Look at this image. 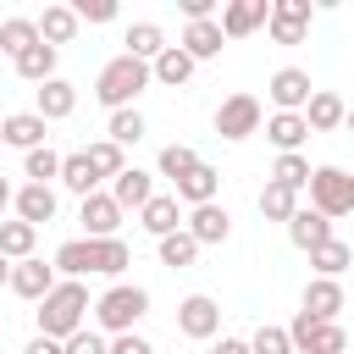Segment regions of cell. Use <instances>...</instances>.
Segmentation results:
<instances>
[{
  "mask_svg": "<svg viewBox=\"0 0 354 354\" xmlns=\"http://www.w3.org/2000/svg\"><path fill=\"white\" fill-rule=\"evenodd\" d=\"M183 17L188 22H205V17H216V0H183Z\"/></svg>",
  "mask_w": 354,
  "mask_h": 354,
  "instance_id": "ee69618b",
  "label": "cell"
},
{
  "mask_svg": "<svg viewBox=\"0 0 354 354\" xmlns=\"http://www.w3.org/2000/svg\"><path fill=\"white\" fill-rule=\"evenodd\" d=\"M11 210H17V221H28V227L39 232L44 221H55V210H61V199H55V188H39V183H22V188L11 194Z\"/></svg>",
  "mask_w": 354,
  "mask_h": 354,
  "instance_id": "4fadbf2b",
  "label": "cell"
},
{
  "mask_svg": "<svg viewBox=\"0 0 354 354\" xmlns=\"http://www.w3.org/2000/svg\"><path fill=\"white\" fill-rule=\"evenodd\" d=\"M188 77H194V61H188V55H183L177 44H166V50H160V55L149 61V83H166V88H183Z\"/></svg>",
  "mask_w": 354,
  "mask_h": 354,
  "instance_id": "f1b7e54d",
  "label": "cell"
},
{
  "mask_svg": "<svg viewBox=\"0 0 354 354\" xmlns=\"http://www.w3.org/2000/svg\"><path fill=\"white\" fill-rule=\"evenodd\" d=\"M138 227H144L149 238H166V232L183 227V205H177L171 194H149V199L138 205Z\"/></svg>",
  "mask_w": 354,
  "mask_h": 354,
  "instance_id": "44dd1931",
  "label": "cell"
},
{
  "mask_svg": "<svg viewBox=\"0 0 354 354\" xmlns=\"http://www.w3.org/2000/svg\"><path fill=\"white\" fill-rule=\"evenodd\" d=\"M304 194H310V210L326 216V221H337V216L354 210V177H348L343 166H310Z\"/></svg>",
  "mask_w": 354,
  "mask_h": 354,
  "instance_id": "277c9868",
  "label": "cell"
},
{
  "mask_svg": "<svg viewBox=\"0 0 354 354\" xmlns=\"http://www.w3.org/2000/svg\"><path fill=\"white\" fill-rule=\"evenodd\" d=\"M105 348H111V337H100L94 326H77V332L61 343V354H105Z\"/></svg>",
  "mask_w": 354,
  "mask_h": 354,
  "instance_id": "60d3db41",
  "label": "cell"
},
{
  "mask_svg": "<svg viewBox=\"0 0 354 354\" xmlns=\"http://www.w3.org/2000/svg\"><path fill=\"white\" fill-rule=\"evenodd\" d=\"M88 310H94V332H100V337H122V332H133V326L149 315V288H138V282H111Z\"/></svg>",
  "mask_w": 354,
  "mask_h": 354,
  "instance_id": "7a4b0ae2",
  "label": "cell"
},
{
  "mask_svg": "<svg viewBox=\"0 0 354 354\" xmlns=\"http://www.w3.org/2000/svg\"><path fill=\"white\" fill-rule=\"evenodd\" d=\"M243 343H249V354H293L282 326H254V337H243Z\"/></svg>",
  "mask_w": 354,
  "mask_h": 354,
  "instance_id": "ab89813d",
  "label": "cell"
},
{
  "mask_svg": "<svg viewBox=\"0 0 354 354\" xmlns=\"http://www.w3.org/2000/svg\"><path fill=\"white\" fill-rule=\"evenodd\" d=\"M210 354H249L243 337H210Z\"/></svg>",
  "mask_w": 354,
  "mask_h": 354,
  "instance_id": "f6af8a7d",
  "label": "cell"
},
{
  "mask_svg": "<svg viewBox=\"0 0 354 354\" xmlns=\"http://www.w3.org/2000/svg\"><path fill=\"white\" fill-rule=\"evenodd\" d=\"M177 332L194 337V343H210V337L221 332V304H216L210 293H188V299L177 304Z\"/></svg>",
  "mask_w": 354,
  "mask_h": 354,
  "instance_id": "8992f818",
  "label": "cell"
},
{
  "mask_svg": "<svg viewBox=\"0 0 354 354\" xmlns=\"http://www.w3.org/2000/svg\"><path fill=\"white\" fill-rule=\"evenodd\" d=\"M83 249H88V277H122L133 266V249L122 238H83Z\"/></svg>",
  "mask_w": 354,
  "mask_h": 354,
  "instance_id": "e0dca14e",
  "label": "cell"
},
{
  "mask_svg": "<svg viewBox=\"0 0 354 354\" xmlns=\"http://www.w3.org/2000/svg\"><path fill=\"white\" fill-rule=\"evenodd\" d=\"M55 171H61V155H55L50 144H39V149H28V155H22V177H28V183L50 188V183H55Z\"/></svg>",
  "mask_w": 354,
  "mask_h": 354,
  "instance_id": "836d02e7",
  "label": "cell"
},
{
  "mask_svg": "<svg viewBox=\"0 0 354 354\" xmlns=\"http://www.w3.org/2000/svg\"><path fill=\"white\" fill-rule=\"evenodd\" d=\"M293 210H299V194H293V188H277V183L260 188V216H266V221H288Z\"/></svg>",
  "mask_w": 354,
  "mask_h": 354,
  "instance_id": "f35d334b",
  "label": "cell"
},
{
  "mask_svg": "<svg viewBox=\"0 0 354 354\" xmlns=\"http://www.w3.org/2000/svg\"><path fill=\"white\" fill-rule=\"evenodd\" d=\"M271 183L277 188H293V194H304V183H310V155L299 149V155H277V166H271Z\"/></svg>",
  "mask_w": 354,
  "mask_h": 354,
  "instance_id": "e575fe53",
  "label": "cell"
},
{
  "mask_svg": "<svg viewBox=\"0 0 354 354\" xmlns=\"http://www.w3.org/2000/svg\"><path fill=\"white\" fill-rule=\"evenodd\" d=\"M260 122H266V111L254 94H227L216 105V138H227V144H243L249 133H260Z\"/></svg>",
  "mask_w": 354,
  "mask_h": 354,
  "instance_id": "5b68a950",
  "label": "cell"
},
{
  "mask_svg": "<svg viewBox=\"0 0 354 354\" xmlns=\"http://www.w3.org/2000/svg\"><path fill=\"white\" fill-rule=\"evenodd\" d=\"M28 44H39L33 17H6V22H0V55H22Z\"/></svg>",
  "mask_w": 354,
  "mask_h": 354,
  "instance_id": "8d00e7d4",
  "label": "cell"
},
{
  "mask_svg": "<svg viewBox=\"0 0 354 354\" xmlns=\"http://www.w3.org/2000/svg\"><path fill=\"white\" fill-rule=\"evenodd\" d=\"M282 227H288V243H293V249H304V254H310L315 243L337 238V232H332V221H326V216H315L310 205H299V210H293V216H288Z\"/></svg>",
  "mask_w": 354,
  "mask_h": 354,
  "instance_id": "7402d4cb",
  "label": "cell"
},
{
  "mask_svg": "<svg viewBox=\"0 0 354 354\" xmlns=\"http://www.w3.org/2000/svg\"><path fill=\"white\" fill-rule=\"evenodd\" d=\"M266 138L277 144V155H299V149L310 144V127H304L299 111H271V116H266Z\"/></svg>",
  "mask_w": 354,
  "mask_h": 354,
  "instance_id": "d6986e66",
  "label": "cell"
},
{
  "mask_svg": "<svg viewBox=\"0 0 354 354\" xmlns=\"http://www.w3.org/2000/svg\"><path fill=\"white\" fill-rule=\"evenodd\" d=\"M55 183H61L66 194H77V199H88V194H100V177H94V166H88V155H83V149H72V155H61V171H55Z\"/></svg>",
  "mask_w": 354,
  "mask_h": 354,
  "instance_id": "484cf974",
  "label": "cell"
},
{
  "mask_svg": "<svg viewBox=\"0 0 354 354\" xmlns=\"http://www.w3.org/2000/svg\"><path fill=\"white\" fill-rule=\"evenodd\" d=\"M105 194H111V205H116V210H138V205L155 194V177H149V171H138V166H122V171L111 177V188H105Z\"/></svg>",
  "mask_w": 354,
  "mask_h": 354,
  "instance_id": "ffe728a7",
  "label": "cell"
},
{
  "mask_svg": "<svg viewBox=\"0 0 354 354\" xmlns=\"http://www.w3.org/2000/svg\"><path fill=\"white\" fill-rule=\"evenodd\" d=\"M304 127L310 133H337L343 122H348V105H343V94H332V88H315L310 100H304Z\"/></svg>",
  "mask_w": 354,
  "mask_h": 354,
  "instance_id": "5bb4252c",
  "label": "cell"
},
{
  "mask_svg": "<svg viewBox=\"0 0 354 354\" xmlns=\"http://www.w3.org/2000/svg\"><path fill=\"white\" fill-rule=\"evenodd\" d=\"M33 243H39V232H33L28 221H17V216H11V221H0V260H11V266H17V260H28V254H33Z\"/></svg>",
  "mask_w": 354,
  "mask_h": 354,
  "instance_id": "4dcf8cb0",
  "label": "cell"
},
{
  "mask_svg": "<svg viewBox=\"0 0 354 354\" xmlns=\"http://www.w3.org/2000/svg\"><path fill=\"white\" fill-rule=\"evenodd\" d=\"M155 166H160V177H166V183H177V177H188V171L199 166V149H188V144H166Z\"/></svg>",
  "mask_w": 354,
  "mask_h": 354,
  "instance_id": "74e56055",
  "label": "cell"
},
{
  "mask_svg": "<svg viewBox=\"0 0 354 354\" xmlns=\"http://www.w3.org/2000/svg\"><path fill=\"white\" fill-rule=\"evenodd\" d=\"M55 55L61 50H50V44H28L22 55H11V66H17L22 83H50L55 77Z\"/></svg>",
  "mask_w": 354,
  "mask_h": 354,
  "instance_id": "83f0119b",
  "label": "cell"
},
{
  "mask_svg": "<svg viewBox=\"0 0 354 354\" xmlns=\"http://www.w3.org/2000/svg\"><path fill=\"white\" fill-rule=\"evenodd\" d=\"M22 354H61V343H55V337H33Z\"/></svg>",
  "mask_w": 354,
  "mask_h": 354,
  "instance_id": "bcb514c9",
  "label": "cell"
},
{
  "mask_svg": "<svg viewBox=\"0 0 354 354\" xmlns=\"http://www.w3.org/2000/svg\"><path fill=\"white\" fill-rule=\"evenodd\" d=\"M11 194H17V188H11L6 177H0V216H6V205H11Z\"/></svg>",
  "mask_w": 354,
  "mask_h": 354,
  "instance_id": "7dc6e473",
  "label": "cell"
},
{
  "mask_svg": "<svg viewBox=\"0 0 354 354\" xmlns=\"http://www.w3.org/2000/svg\"><path fill=\"white\" fill-rule=\"evenodd\" d=\"M72 17L77 22H116V0H77Z\"/></svg>",
  "mask_w": 354,
  "mask_h": 354,
  "instance_id": "b9f144b4",
  "label": "cell"
},
{
  "mask_svg": "<svg viewBox=\"0 0 354 354\" xmlns=\"http://www.w3.org/2000/svg\"><path fill=\"white\" fill-rule=\"evenodd\" d=\"M266 94H271V105H277V111H304V100L315 94V83H310V72H304V66H277V72H271V83H266Z\"/></svg>",
  "mask_w": 354,
  "mask_h": 354,
  "instance_id": "30bf717a",
  "label": "cell"
},
{
  "mask_svg": "<svg viewBox=\"0 0 354 354\" xmlns=\"http://www.w3.org/2000/svg\"><path fill=\"white\" fill-rule=\"evenodd\" d=\"M343 304H348V299H343V282L310 277V288H304V304H299V310H304L310 321H337V315H343Z\"/></svg>",
  "mask_w": 354,
  "mask_h": 354,
  "instance_id": "603a6c76",
  "label": "cell"
},
{
  "mask_svg": "<svg viewBox=\"0 0 354 354\" xmlns=\"http://www.w3.org/2000/svg\"><path fill=\"white\" fill-rule=\"evenodd\" d=\"M266 28H271L277 44H299V39L310 33V0H271Z\"/></svg>",
  "mask_w": 354,
  "mask_h": 354,
  "instance_id": "9c48e42d",
  "label": "cell"
},
{
  "mask_svg": "<svg viewBox=\"0 0 354 354\" xmlns=\"http://www.w3.org/2000/svg\"><path fill=\"white\" fill-rule=\"evenodd\" d=\"M155 249H160V266H171V271H183V266H194V254H199V243L177 227V232H166V238H155Z\"/></svg>",
  "mask_w": 354,
  "mask_h": 354,
  "instance_id": "d590c367",
  "label": "cell"
},
{
  "mask_svg": "<svg viewBox=\"0 0 354 354\" xmlns=\"http://www.w3.org/2000/svg\"><path fill=\"white\" fill-rule=\"evenodd\" d=\"M105 138H111L116 149L138 144V138H144V111H138V105H127V111H111V122H105Z\"/></svg>",
  "mask_w": 354,
  "mask_h": 354,
  "instance_id": "1f68e13d",
  "label": "cell"
},
{
  "mask_svg": "<svg viewBox=\"0 0 354 354\" xmlns=\"http://www.w3.org/2000/svg\"><path fill=\"white\" fill-rule=\"evenodd\" d=\"M221 44H227V39H221L216 17H205V22H188V28H183V39H177V50H183L194 66H199V61H216V55H221Z\"/></svg>",
  "mask_w": 354,
  "mask_h": 354,
  "instance_id": "ac0fdd59",
  "label": "cell"
},
{
  "mask_svg": "<svg viewBox=\"0 0 354 354\" xmlns=\"http://www.w3.org/2000/svg\"><path fill=\"white\" fill-rule=\"evenodd\" d=\"M39 337H55V343H66L83 321H88V282H55L44 299H39Z\"/></svg>",
  "mask_w": 354,
  "mask_h": 354,
  "instance_id": "6da1fadb",
  "label": "cell"
},
{
  "mask_svg": "<svg viewBox=\"0 0 354 354\" xmlns=\"http://www.w3.org/2000/svg\"><path fill=\"white\" fill-rule=\"evenodd\" d=\"M266 11H271V0H227L216 28H221V39H249L254 28H266Z\"/></svg>",
  "mask_w": 354,
  "mask_h": 354,
  "instance_id": "7c38bea8",
  "label": "cell"
},
{
  "mask_svg": "<svg viewBox=\"0 0 354 354\" xmlns=\"http://www.w3.org/2000/svg\"><path fill=\"white\" fill-rule=\"evenodd\" d=\"M77 28H83V22L72 17V6H44V17H33V33H39V44H50V50L72 44Z\"/></svg>",
  "mask_w": 354,
  "mask_h": 354,
  "instance_id": "cb8c5ba5",
  "label": "cell"
},
{
  "mask_svg": "<svg viewBox=\"0 0 354 354\" xmlns=\"http://www.w3.org/2000/svg\"><path fill=\"white\" fill-rule=\"evenodd\" d=\"M77 221H83V238H116L122 210L111 205V194H88V199H77Z\"/></svg>",
  "mask_w": 354,
  "mask_h": 354,
  "instance_id": "2e32d148",
  "label": "cell"
},
{
  "mask_svg": "<svg viewBox=\"0 0 354 354\" xmlns=\"http://www.w3.org/2000/svg\"><path fill=\"white\" fill-rule=\"evenodd\" d=\"M348 260H354V249H348L343 238H326V243L310 249V266H315V277H326V282H337V277L348 271Z\"/></svg>",
  "mask_w": 354,
  "mask_h": 354,
  "instance_id": "f546056e",
  "label": "cell"
},
{
  "mask_svg": "<svg viewBox=\"0 0 354 354\" xmlns=\"http://www.w3.org/2000/svg\"><path fill=\"white\" fill-rule=\"evenodd\" d=\"M55 282H61V277H55V266H44L39 254L17 260V266H11V277H6V288H11L17 299H28V304H39V299H44Z\"/></svg>",
  "mask_w": 354,
  "mask_h": 354,
  "instance_id": "ba28073f",
  "label": "cell"
},
{
  "mask_svg": "<svg viewBox=\"0 0 354 354\" xmlns=\"http://www.w3.org/2000/svg\"><path fill=\"white\" fill-rule=\"evenodd\" d=\"M183 232H188L199 249H210V243H227V238H232V216H227L221 199H210V205H194V210H188Z\"/></svg>",
  "mask_w": 354,
  "mask_h": 354,
  "instance_id": "52a82bcc",
  "label": "cell"
},
{
  "mask_svg": "<svg viewBox=\"0 0 354 354\" xmlns=\"http://www.w3.org/2000/svg\"><path fill=\"white\" fill-rule=\"evenodd\" d=\"M216 194H221V171H216L210 160H199L188 177H177V183H171V199H177V205H188V210H194V205H210Z\"/></svg>",
  "mask_w": 354,
  "mask_h": 354,
  "instance_id": "9a60e30c",
  "label": "cell"
},
{
  "mask_svg": "<svg viewBox=\"0 0 354 354\" xmlns=\"http://www.w3.org/2000/svg\"><path fill=\"white\" fill-rule=\"evenodd\" d=\"M6 277H11V260H0V288H6Z\"/></svg>",
  "mask_w": 354,
  "mask_h": 354,
  "instance_id": "c3c4849f",
  "label": "cell"
},
{
  "mask_svg": "<svg viewBox=\"0 0 354 354\" xmlns=\"http://www.w3.org/2000/svg\"><path fill=\"white\" fill-rule=\"evenodd\" d=\"M122 44H127L122 55H133V61H144V66H149V61L166 50V33H160V22H133V28L122 33Z\"/></svg>",
  "mask_w": 354,
  "mask_h": 354,
  "instance_id": "4316f807",
  "label": "cell"
},
{
  "mask_svg": "<svg viewBox=\"0 0 354 354\" xmlns=\"http://www.w3.org/2000/svg\"><path fill=\"white\" fill-rule=\"evenodd\" d=\"M144 88H149V66L133 61V55H111V61L100 66V77H94V100H100L105 111H127V105H138Z\"/></svg>",
  "mask_w": 354,
  "mask_h": 354,
  "instance_id": "3957f363",
  "label": "cell"
},
{
  "mask_svg": "<svg viewBox=\"0 0 354 354\" xmlns=\"http://www.w3.org/2000/svg\"><path fill=\"white\" fill-rule=\"evenodd\" d=\"M0 144H11V149H39L44 144V122L33 116V111H11V116H0Z\"/></svg>",
  "mask_w": 354,
  "mask_h": 354,
  "instance_id": "d4e9b609",
  "label": "cell"
},
{
  "mask_svg": "<svg viewBox=\"0 0 354 354\" xmlns=\"http://www.w3.org/2000/svg\"><path fill=\"white\" fill-rule=\"evenodd\" d=\"M77 111V83H66V77H50V83H39L33 88V116L50 127V122H66Z\"/></svg>",
  "mask_w": 354,
  "mask_h": 354,
  "instance_id": "8fae6325",
  "label": "cell"
},
{
  "mask_svg": "<svg viewBox=\"0 0 354 354\" xmlns=\"http://www.w3.org/2000/svg\"><path fill=\"white\" fill-rule=\"evenodd\" d=\"M83 155H88V166H94V177H100V183H111V177H116V171L127 166V149H116L111 138H94V144L83 149Z\"/></svg>",
  "mask_w": 354,
  "mask_h": 354,
  "instance_id": "d6a6232c",
  "label": "cell"
},
{
  "mask_svg": "<svg viewBox=\"0 0 354 354\" xmlns=\"http://www.w3.org/2000/svg\"><path fill=\"white\" fill-rule=\"evenodd\" d=\"M105 354H155V348H149V337L122 332V337H111V348H105Z\"/></svg>",
  "mask_w": 354,
  "mask_h": 354,
  "instance_id": "7bdbcfd3",
  "label": "cell"
}]
</instances>
